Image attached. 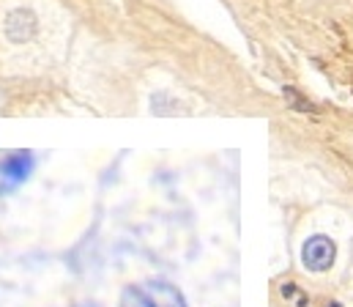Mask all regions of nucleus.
<instances>
[{"label":"nucleus","instance_id":"7ed1b4c3","mask_svg":"<svg viewBox=\"0 0 353 307\" xmlns=\"http://www.w3.org/2000/svg\"><path fill=\"white\" fill-rule=\"evenodd\" d=\"M285 99L290 102V107H296V110H301V112H315V104L301 99L299 91H293V88H285Z\"/></svg>","mask_w":353,"mask_h":307},{"label":"nucleus","instance_id":"20e7f679","mask_svg":"<svg viewBox=\"0 0 353 307\" xmlns=\"http://www.w3.org/2000/svg\"><path fill=\"white\" fill-rule=\"evenodd\" d=\"M282 297H285V299H299V307L307 305V299L299 297V288H296V286H282Z\"/></svg>","mask_w":353,"mask_h":307},{"label":"nucleus","instance_id":"f03ea898","mask_svg":"<svg viewBox=\"0 0 353 307\" xmlns=\"http://www.w3.org/2000/svg\"><path fill=\"white\" fill-rule=\"evenodd\" d=\"M36 25H39V22H36V14H33L30 8H17V11H11V14L6 17V36H8L11 41L22 44V41L33 39Z\"/></svg>","mask_w":353,"mask_h":307},{"label":"nucleus","instance_id":"f257e3e1","mask_svg":"<svg viewBox=\"0 0 353 307\" xmlns=\"http://www.w3.org/2000/svg\"><path fill=\"white\" fill-rule=\"evenodd\" d=\"M334 255H337L334 241L326 236H312L301 250V261L310 272H326L334 264Z\"/></svg>","mask_w":353,"mask_h":307}]
</instances>
